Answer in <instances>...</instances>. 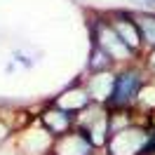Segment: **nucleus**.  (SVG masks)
<instances>
[{"label":"nucleus","instance_id":"f257e3e1","mask_svg":"<svg viewBox=\"0 0 155 155\" xmlns=\"http://www.w3.org/2000/svg\"><path fill=\"white\" fill-rule=\"evenodd\" d=\"M89 45H97L99 49H104L108 57L113 59V64L117 68L141 61V57L134 54L122 42V38L115 33V28H113V24H110L106 12H99V14L89 17Z\"/></svg>","mask_w":155,"mask_h":155},{"label":"nucleus","instance_id":"f03ea898","mask_svg":"<svg viewBox=\"0 0 155 155\" xmlns=\"http://www.w3.org/2000/svg\"><path fill=\"white\" fill-rule=\"evenodd\" d=\"M146 82H148V73L143 71L141 61L115 68V85H113V97L108 101V108L134 110L139 92L143 89Z\"/></svg>","mask_w":155,"mask_h":155},{"label":"nucleus","instance_id":"7ed1b4c3","mask_svg":"<svg viewBox=\"0 0 155 155\" xmlns=\"http://www.w3.org/2000/svg\"><path fill=\"white\" fill-rule=\"evenodd\" d=\"M150 122L153 120L139 117L129 127L110 134L106 146H104V155H141L143 146H146V139H148V125Z\"/></svg>","mask_w":155,"mask_h":155},{"label":"nucleus","instance_id":"20e7f679","mask_svg":"<svg viewBox=\"0 0 155 155\" xmlns=\"http://www.w3.org/2000/svg\"><path fill=\"white\" fill-rule=\"evenodd\" d=\"M14 143L19 148V155H52L54 136L33 115L24 127L14 129Z\"/></svg>","mask_w":155,"mask_h":155},{"label":"nucleus","instance_id":"39448f33","mask_svg":"<svg viewBox=\"0 0 155 155\" xmlns=\"http://www.w3.org/2000/svg\"><path fill=\"white\" fill-rule=\"evenodd\" d=\"M75 127L94 141L99 150H104L108 141V106H99V104L87 106L82 113L75 115Z\"/></svg>","mask_w":155,"mask_h":155},{"label":"nucleus","instance_id":"423d86ee","mask_svg":"<svg viewBox=\"0 0 155 155\" xmlns=\"http://www.w3.org/2000/svg\"><path fill=\"white\" fill-rule=\"evenodd\" d=\"M106 14H108V19H110V24H113L115 33L122 38V42L134 54L143 57V40H141V33H139V26H136L134 10H110Z\"/></svg>","mask_w":155,"mask_h":155},{"label":"nucleus","instance_id":"0eeeda50","mask_svg":"<svg viewBox=\"0 0 155 155\" xmlns=\"http://www.w3.org/2000/svg\"><path fill=\"white\" fill-rule=\"evenodd\" d=\"M97 150L99 148L94 146V141L78 127L57 136L52 146V155H97Z\"/></svg>","mask_w":155,"mask_h":155},{"label":"nucleus","instance_id":"6e6552de","mask_svg":"<svg viewBox=\"0 0 155 155\" xmlns=\"http://www.w3.org/2000/svg\"><path fill=\"white\" fill-rule=\"evenodd\" d=\"M35 117H38V122L45 127L54 139L61 136V134H66V132H71V129L75 127V115H71L68 110L59 108L57 104H52V101L40 108L38 113H35Z\"/></svg>","mask_w":155,"mask_h":155},{"label":"nucleus","instance_id":"1a4fd4ad","mask_svg":"<svg viewBox=\"0 0 155 155\" xmlns=\"http://www.w3.org/2000/svg\"><path fill=\"white\" fill-rule=\"evenodd\" d=\"M85 87L89 92L92 104L108 106V101L113 97V85H115V68L113 71H99V73H87L82 78Z\"/></svg>","mask_w":155,"mask_h":155},{"label":"nucleus","instance_id":"9d476101","mask_svg":"<svg viewBox=\"0 0 155 155\" xmlns=\"http://www.w3.org/2000/svg\"><path fill=\"white\" fill-rule=\"evenodd\" d=\"M52 104H57L59 108H64L68 110L71 115H78V113H82L87 106H92V99H89V92L85 87V82H82V78L73 82V85H68L66 89H61L57 97L52 99Z\"/></svg>","mask_w":155,"mask_h":155},{"label":"nucleus","instance_id":"9b49d317","mask_svg":"<svg viewBox=\"0 0 155 155\" xmlns=\"http://www.w3.org/2000/svg\"><path fill=\"white\" fill-rule=\"evenodd\" d=\"M134 19L143 40V52L146 49L155 47V10L143 7V10H134Z\"/></svg>","mask_w":155,"mask_h":155},{"label":"nucleus","instance_id":"f8f14e48","mask_svg":"<svg viewBox=\"0 0 155 155\" xmlns=\"http://www.w3.org/2000/svg\"><path fill=\"white\" fill-rule=\"evenodd\" d=\"M134 110L141 117H146V120H153V115H155V80L148 78V82L143 85V89L139 92Z\"/></svg>","mask_w":155,"mask_h":155},{"label":"nucleus","instance_id":"ddd939ff","mask_svg":"<svg viewBox=\"0 0 155 155\" xmlns=\"http://www.w3.org/2000/svg\"><path fill=\"white\" fill-rule=\"evenodd\" d=\"M117 68L113 64V59L108 57L104 49H99L97 45H89V59H87V73H99V71H113Z\"/></svg>","mask_w":155,"mask_h":155},{"label":"nucleus","instance_id":"4468645a","mask_svg":"<svg viewBox=\"0 0 155 155\" xmlns=\"http://www.w3.org/2000/svg\"><path fill=\"white\" fill-rule=\"evenodd\" d=\"M141 66H143V71L148 73V78L155 80V47H150V49H146V52H143Z\"/></svg>","mask_w":155,"mask_h":155},{"label":"nucleus","instance_id":"2eb2a0df","mask_svg":"<svg viewBox=\"0 0 155 155\" xmlns=\"http://www.w3.org/2000/svg\"><path fill=\"white\" fill-rule=\"evenodd\" d=\"M141 155H155V120L148 125V139H146V146H143Z\"/></svg>","mask_w":155,"mask_h":155},{"label":"nucleus","instance_id":"dca6fc26","mask_svg":"<svg viewBox=\"0 0 155 155\" xmlns=\"http://www.w3.org/2000/svg\"><path fill=\"white\" fill-rule=\"evenodd\" d=\"M10 136H14V127H12L5 117L0 115V143H2V141H7Z\"/></svg>","mask_w":155,"mask_h":155}]
</instances>
